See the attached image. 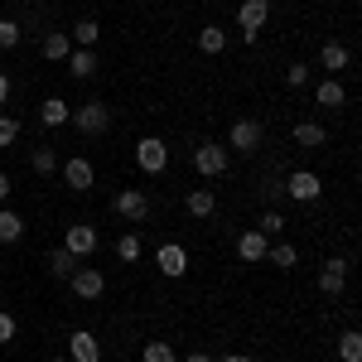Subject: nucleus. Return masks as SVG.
Listing matches in <instances>:
<instances>
[{
    "instance_id": "nucleus-1",
    "label": "nucleus",
    "mask_w": 362,
    "mask_h": 362,
    "mask_svg": "<svg viewBox=\"0 0 362 362\" xmlns=\"http://www.w3.org/2000/svg\"><path fill=\"white\" fill-rule=\"evenodd\" d=\"M73 126H78L83 136H102V131L112 126V107H107L102 97H92L83 107H73Z\"/></svg>"
},
{
    "instance_id": "nucleus-2",
    "label": "nucleus",
    "mask_w": 362,
    "mask_h": 362,
    "mask_svg": "<svg viewBox=\"0 0 362 362\" xmlns=\"http://www.w3.org/2000/svg\"><path fill=\"white\" fill-rule=\"evenodd\" d=\"M266 20H271V0H242V5H237V29H242V39H247V44L261 39Z\"/></svg>"
},
{
    "instance_id": "nucleus-3",
    "label": "nucleus",
    "mask_w": 362,
    "mask_h": 362,
    "mask_svg": "<svg viewBox=\"0 0 362 362\" xmlns=\"http://www.w3.org/2000/svg\"><path fill=\"white\" fill-rule=\"evenodd\" d=\"M227 165H232V155H227V145H218V140H203L194 150V169L203 179H223Z\"/></svg>"
},
{
    "instance_id": "nucleus-4",
    "label": "nucleus",
    "mask_w": 362,
    "mask_h": 362,
    "mask_svg": "<svg viewBox=\"0 0 362 362\" xmlns=\"http://www.w3.org/2000/svg\"><path fill=\"white\" fill-rule=\"evenodd\" d=\"M136 165H140V174H165V169H169V145L160 136H140Z\"/></svg>"
},
{
    "instance_id": "nucleus-5",
    "label": "nucleus",
    "mask_w": 362,
    "mask_h": 362,
    "mask_svg": "<svg viewBox=\"0 0 362 362\" xmlns=\"http://www.w3.org/2000/svg\"><path fill=\"white\" fill-rule=\"evenodd\" d=\"M261 140H266V131H261V121H232V131H227V145L232 150H242V155H256L261 150Z\"/></svg>"
},
{
    "instance_id": "nucleus-6",
    "label": "nucleus",
    "mask_w": 362,
    "mask_h": 362,
    "mask_svg": "<svg viewBox=\"0 0 362 362\" xmlns=\"http://www.w3.org/2000/svg\"><path fill=\"white\" fill-rule=\"evenodd\" d=\"M285 194L295 198V203H314V198L324 194V179H319L314 169H295V174L285 179Z\"/></svg>"
},
{
    "instance_id": "nucleus-7",
    "label": "nucleus",
    "mask_w": 362,
    "mask_h": 362,
    "mask_svg": "<svg viewBox=\"0 0 362 362\" xmlns=\"http://www.w3.org/2000/svg\"><path fill=\"white\" fill-rule=\"evenodd\" d=\"M112 208H116V218H121V223H145V213H150V198L140 194V189H121V194L112 198Z\"/></svg>"
},
{
    "instance_id": "nucleus-8",
    "label": "nucleus",
    "mask_w": 362,
    "mask_h": 362,
    "mask_svg": "<svg viewBox=\"0 0 362 362\" xmlns=\"http://www.w3.org/2000/svg\"><path fill=\"white\" fill-rule=\"evenodd\" d=\"M68 285H73V295H78V300H102V290H107V276H102L97 266H78V271L68 276Z\"/></svg>"
},
{
    "instance_id": "nucleus-9",
    "label": "nucleus",
    "mask_w": 362,
    "mask_h": 362,
    "mask_svg": "<svg viewBox=\"0 0 362 362\" xmlns=\"http://www.w3.org/2000/svg\"><path fill=\"white\" fill-rule=\"evenodd\" d=\"M97 242H102V237H97V227H92V223H73L68 232H63V251H73L78 261H83V256H92V251H97Z\"/></svg>"
},
{
    "instance_id": "nucleus-10",
    "label": "nucleus",
    "mask_w": 362,
    "mask_h": 362,
    "mask_svg": "<svg viewBox=\"0 0 362 362\" xmlns=\"http://www.w3.org/2000/svg\"><path fill=\"white\" fill-rule=\"evenodd\" d=\"M68 362H102V338L92 334V329L68 334Z\"/></svg>"
},
{
    "instance_id": "nucleus-11",
    "label": "nucleus",
    "mask_w": 362,
    "mask_h": 362,
    "mask_svg": "<svg viewBox=\"0 0 362 362\" xmlns=\"http://www.w3.org/2000/svg\"><path fill=\"white\" fill-rule=\"evenodd\" d=\"M63 184H68L73 194H87V189L97 184V169H92V160H83V155L63 160Z\"/></svg>"
},
{
    "instance_id": "nucleus-12",
    "label": "nucleus",
    "mask_w": 362,
    "mask_h": 362,
    "mask_svg": "<svg viewBox=\"0 0 362 362\" xmlns=\"http://www.w3.org/2000/svg\"><path fill=\"white\" fill-rule=\"evenodd\" d=\"M155 266H160V276H169V280L189 276V251L179 247V242H165V247L155 251Z\"/></svg>"
},
{
    "instance_id": "nucleus-13",
    "label": "nucleus",
    "mask_w": 362,
    "mask_h": 362,
    "mask_svg": "<svg viewBox=\"0 0 362 362\" xmlns=\"http://www.w3.org/2000/svg\"><path fill=\"white\" fill-rule=\"evenodd\" d=\"M266 251H271V237L256 232V227H247V232L237 237V261H266Z\"/></svg>"
},
{
    "instance_id": "nucleus-14",
    "label": "nucleus",
    "mask_w": 362,
    "mask_h": 362,
    "mask_svg": "<svg viewBox=\"0 0 362 362\" xmlns=\"http://www.w3.org/2000/svg\"><path fill=\"white\" fill-rule=\"evenodd\" d=\"M343 285H348V261H343V256L324 261V271H319V290L338 300V295H343Z\"/></svg>"
},
{
    "instance_id": "nucleus-15",
    "label": "nucleus",
    "mask_w": 362,
    "mask_h": 362,
    "mask_svg": "<svg viewBox=\"0 0 362 362\" xmlns=\"http://www.w3.org/2000/svg\"><path fill=\"white\" fill-rule=\"evenodd\" d=\"M39 121H44L49 131H58V126H68V121H73V107H68L63 97H44V102H39Z\"/></svg>"
},
{
    "instance_id": "nucleus-16",
    "label": "nucleus",
    "mask_w": 362,
    "mask_h": 362,
    "mask_svg": "<svg viewBox=\"0 0 362 362\" xmlns=\"http://www.w3.org/2000/svg\"><path fill=\"white\" fill-rule=\"evenodd\" d=\"M290 140H295L300 150H319V145H329V131H324L319 121H295V131H290Z\"/></svg>"
},
{
    "instance_id": "nucleus-17",
    "label": "nucleus",
    "mask_w": 362,
    "mask_h": 362,
    "mask_svg": "<svg viewBox=\"0 0 362 362\" xmlns=\"http://www.w3.org/2000/svg\"><path fill=\"white\" fill-rule=\"evenodd\" d=\"M319 68H324L329 78H338V73L348 68V44H334V39H329V44L319 49Z\"/></svg>"
},
{
    "instance_id": "nucleus-18",
    "label": "nucleus",
    "mask_w": 362,
    "mask_h": 362,
    "mask_svg": "<svg viewBox=\"0 0 362 362\" xmlns=\"http://www.w3.org/2000/svg\"><path fill=\"white\" fill-rule=\"evenodd\" d=\"M348 102V87L338 83V78H324V83L314 87V107H343Z\"/></svg>"
},
{
    "instance_id": "nucleus-19",
    "label": "nucleus",
    "mask_w": 362,
    "mask_h": 362,
    "mask_svg": "<svg viewBox=\"0 0 362 362\" xmlns=\"http://www.w3.org/2000/svg\"><path fill=\"white\" fill-rule=\"evenodd\" d=\"M68 39H73V49H97L102 44V25L97 20H78V25L68 29Z\"/></svg>"
},
{
    "instance_id": "nucleus-20",
    "label": "nucleus",
    "mask_w": 362,
    "mask_h": 362,
    "mask_svg": "<svg viewBox=\"0 0 362 362\" xmlns=\"http://www.w3.org/2000/svg\"><path fill=\"white\" fill-rule=\"evenodd\" d=\"M68 54H73V39H68V29H49V34H44V58H49V63H63Z\"/></svg>"
},
{
    "instance_id": "nucleus-21",
    "label": "nucleus",
    "mask_w": 362,
    "mask_h": 362,
    "mask_svg": "<svg viewBox=\"0 0 362 362\" xmlns=\"http://www.w3.org/2000/svg\"><path fill=\"white\" fill-rule=\"evenodd\" d=\"M63 63H68V73H73V78H83V83H87V78L97 73V49H73Z\"/></svg>"
},
{
    "instance_id": "nucleus-22",
    "label": "nucleus",
    "mask_w": 362,
    "mask_h": 362,
    "mask_svg": "<svg viewBox=\"0 0 362 362\" xmlns=\"http://www.w3.org/2000/svg\"><path fill=\"white\" fill-rule=\"evenodd\" d=\"M184 208H189V218H213L218 213V198H213V189H194V194L184 198Z\"/></svg>"
},
{
    "instance_id": "nucleus-23",
    "label": "nucleus",
    "mask_w": 362,
    "mask_h": 362,
    "mask_svg": "<svg viewBox=\"0 0 362 362\" xmlns=\"http://www.w3.org/2000/svg\"><path fill=\"white\" fill-rule=\"evenodd\" d=\"M25 237V218L15 213V208H0V247H10V242H20Z\"/></svg>"
},
{
    "instance_id": "nucleus-24",
    "label": "nucleus",
    "mask_w": 362,
    "mask_h": 362,
    "mask_svg": "<svg viewBox=\"0 0 362 362\" xmlns=\"http://www.w3.org/2000/svg\"><path fill=\"white\" fill-rule=\"evenodd\" d=\"M29 165H34V174H58V150L54 145H34V155H29Z\"/></svg>"
},
{
    "instance_id": "nucleus-25",
    "label": "nucleus",
    "mask_w": 362,
    "mask_h": 362,
    "mask_svg": "<svg viewBox=\"0 0 362 362\" xmlns=\"http://www.w3.org/2000/svg\"><path fill=\"white\" fill-rule=\"evenodd\" d=\"M266 261H271V266H280V271H295V266H300V251L290 247V242H271Z\"/></svg>"
},
{
    "instance_id": "nucleus-26",
    "label": "nucleus",
    "mask_w": 362,
    "mask_h": 362,
    "mask_svg": "<svg viewBox=\"0 0 362 362\" xmlns=\"http://www.w3.org/2000/svg\"><path fill=\"white\" fill-rule=\"evenodd\" d=\"M198 49H203V54H223V49H227V29L203 25V29H198Z\"/></svg>"
},
{
    "instance_id": "nucleus-27",
    "label": "nucleus",
    "mask_w": 362,
    "mask_h": 362,
    "mask_svg": "<svg viewBox=\"0 0 362 362\" xmlns=\"http://www.w3.org/2000/svg\"><path fill=\"white\" fill-rule=\"evenodd\" d=\"M73 271H78V256H73V251H63V247H58L54 256H49V276H54V280H68Z\"/></svg>"
},
{
    "instance_id": "nucleus-28",
    "label": "nucleus",
    "mask_w": 362,
    "mask_h": 362,
    "mask_svg": "<svg viewBox=\"0 0 362 362\" xmlns=\"http://www.w3.org/2000/svg\"><path fill=\"white\" fill-rule=\"evenodd\" d=\"M140 362H179V358H174V348H169L165 338H150V343L140 348Z\"/></svg>"
},
{
    "instance_id": "nucleus-29",
    "label": "nucleus",
    "mask_w": 362,
    "mask_h": 362,
    "mask_svg": "<svg viewBox=\"0 0 362 362\" xmlns=\"http://www.w3.org/2000/svg\"><path fill=\"white\" fill-rule=\"evenodd\" d=\"M338 358L343 362H362V334L358 329H348V334L338 338Z\"/></svg>"
},
{
    "instance_id": "nucleus-30",
    "label": "nucleus",
    "mask_w": 362,
    "mask_h": 362,
    "mask_svg": "<svg viewBox=\"0 0 362 362\" xmlns=\"http://www.w3.org/2000/svg\"><path fill=\"white\" fill-rule=\"evenodd\" d=\"M256 232H266V237H280V232H285V218H280L276 208H266V213L256 218Z\"/></svg>"
},
{
    "instance_id": "nucleus-31",
    "label": "nucleus",
    "mask_w": 362,
    "mask_h": 362,
    "mask_svg": "<svg viewBox=\"0 0 362 362\" xmlns=\"http://www.w3.org/2000/svg\"><path fill=\"white\" fill-rule=\"evenodd\" d=\"M116 256H121V261H140V237H136V232L116 237Z\"/></svg>"
},
{
    "instance_id": "nucleus-32",
    "label": "nucleus",
    "mask_w": 362,
    "mask_h": 362,
    "mask_svg": "<svg viewBox=\"0 0 362 362\" xmlns=\"http://www.w3.org/2000/svg\"><path fill=\"white\" fill-rule=\"evenodd\" d=\"M20 34H25L20 20H0V49H15V44H20Z\"/></svg>"
},
{
    "instance_id": "nucleus-33",
    "label": "nucleus",
    "mask_w": 362,
    "mask_h": 362,
    "mask_svg": "<svg viewBox=\"0 0 362 362\" xmlns=\"http://www.w3.org/2000/svg\"><path fill=\"white\" fill-rule=\"evenodd\" d=\"M15 140H20V121H15V116H0V150L15 145Z\"/></svg>"
},
{
    "instance_id": "nucleus-34",
    "label": "nucleus",
    "mask_w": 362,
    "mask_h": 362,
    "mask_svg": "<svg viewBox=\"0 0 362 362\" xmlns=\"http://www.w3.org/2000/svg\"><path fill=\"white\" fill-rule=\"evenodd\" d=\"M285 83L295 87V92H300V87H309V68H305V63H290V68H285Z\"/></svg>"
},
{
    "instance_id": "nucleus-35",
    "label": "nucleus",
    "mask_w": 362,
    "mask_h": 362,
    "mask_svg": "<svg viewBox=\"0 0 362 362\" xmlns=\"http://www.w3.org/2000/svg\"><path fill=\"white\" fill-rule=\"evenodd\" d=\"M15 334H20V319L0 309V348H5V343H10V338H15Z\"/></svg>"
},
{
    "instance_id": "nucleus-36",
    "label": "nucleus",
    "mask_w": 362,
    "mask_h": 362,
    "mask_svg": "<svg viewBox=\"0 0 362 362\" xmlns=\"http://www.w3.org/2000/svg\"><path fill=\"white\" fill-rule=\"evenodd\" d=\"M10 189H15V184H10V174H5V169H0V203H5V198H10Z\"/></svg>"
},
{
    "instance_id": "nucleus-37",
    "label": "nucleus",
    "mask_w": 362,
    "mask_h": 362,
    "mask_svg": "<svg viewBox=\"0 0 362 362\" xmlns=\"http://www.w3.org/2000/svg\"><path fill=\"white\" fill-rule=\"evenodd\" d=\"M5 102H10V78L0 73V107H5Z\"/></svg>"
},
{
    "instance_id": "nucleus-38",
    "label": "nucleus",
    "mask_w": 362,
    "mask_h": 362,
    "mask_svg": "<svg viewBox=\"0 0 362 362\" xmlns=\"http://www.w3.org/2000/svg\"><path fill=\"white\" fill-rule=\"evenodd\" d=\"M223 362H256V358H247V353H227Z\"/></svg>"
},
{
    "instance_id": "nucleus-39",
    "label": "nucleus",
    "mask_w": 362,
    "mask_h": 362,
    "mask_svg": "<svg viewBox=\"0 0 362 362\" xmlns=\"http://www.w3.org/2000/svg\"><path fill=\"white\" fill-rule=\"evenodd\" d=\"M184 362H213V358H208V353H189Z\"/></svg>"
},
{
    "instance_id": "nucleus-40",
    "label": "nucleus",
    "mask_w": 362,
    "mask_h": 362,
    "mask_svg": "<svg viewBox=\"0 0 362 362\" xmlns=\"http://www.w3.org/2000/svg\"><path fill=\"white\" fill-rule=\"evenodd\" d=\"M49 362H68V358H49Z\"/></svg>"
}]
</instances>
